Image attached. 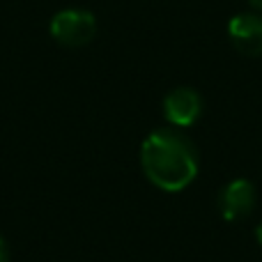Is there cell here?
I'll return each mask as SVG.
<instances>
[{"mask_svg":"<svg viewBox=\"0 0 262 262\" xmlns=\"http://www.w3.org/2000/svg\"><path fill=\"white\" fill-rule=\"evenodd\" d=\"M228 37L239 53L249 58L262 55V16L260 12L237 14L228 23Z\"/></svg>","mask_w":262,"mask_h":262,"instance_id":"5b68a950","label":"cell"},{"mask_svg":"<svg viewBox=\"0 0 262 262\" xmlns=\"http://www.w3.org/2000/svg\"><path fill=\"white\" fill-rule=\"evenodd\" d=\"M249 5L255 9V12H262V0H249Z\"/></svg>","mask_w":262,"mask_h":262,"instance_id":"ba28073f","label":"cell"},{"mask_svg":"<svg viewBox=\"0 0 262 262\" xmlns=\"http://www.w3.org/2000/svg\"><path fill=\"white\" fill-rule=\"evenodd\" d=\"M140 168L157 189L180 193L198 177V149L180 129H157L140 145Z\"/></svg>","mask_w":262,"mask_h":262,"instance_id":"6da1fadb","label":"cell"},{"mask_svg":"<svg viewBox=\"0 0 262 262\" xmlns=\"http://www.w3.org/2000/svg\"><path fill=\"white\" fill-rule=\"evenodd\" d=\"M163 115H166L168 124L175 129L193 127L203 115V97L193 88H175L163 97Z\"/></svg>","mask_w":262,"mask_h":262,"instance_id":"3957f363","label":"cell"},{"mask_svg":"<svg viewBox=\"0 0 262 262\" xmlns=\"http://www.w3.org/2000/svg\"><path fill=\"white\" fill-rule=\"evenodd\" d=\"M49 32L58 44L67 46V49H81V46L90 44L95 39L97 18L88 9H78V7L60 9L51 18Z\"/></svg>","mask_w":262,"mask_h":262,"instance_id":"7a4b0ae2","label":"cell"},{"mask_svg":"<svg viewBox=\"0 0 262 262\" xmlns=\"http://www.w3.org/2000/svg\"><path fill=\"white\" fill-rule=\"evenodd\" d=\"M0 262H9V253H7V242L0 235Z\"/></svg>","mask_w":262,"mask_h":262,"instance_id":"8992f818","label":"cell"},{"mask_svg":"<svg viewBox=\"0 0 262 262\" xmlns=\"http://www.w3.org/2000/svg\"><path fill=\"white\" fill-rule=\"evenodd\" d=\"M255 200H258V193H255L253 182L237 177L228 182L219 193V212L228 223L242 221L251 216V212L255 209Z\"/></svg>","mask_w":262,"mask_h":262,"instance_id":"277c9868","label":"cell"},{"mask_svg":"<svg viewBox=\"0 0 262 262\" xmlns=\"http://www.w3.org/2000/svg\"><path fill=\"white\" fill-rule=\"evenodd\" d=\"M255 239H258V244L262 246V219H260V223H258V228H255Z\"/></svg>","mask_w":262,"mask_h":262,"instance_id":"52a82bcc","label":"cell"}]
</instances>
